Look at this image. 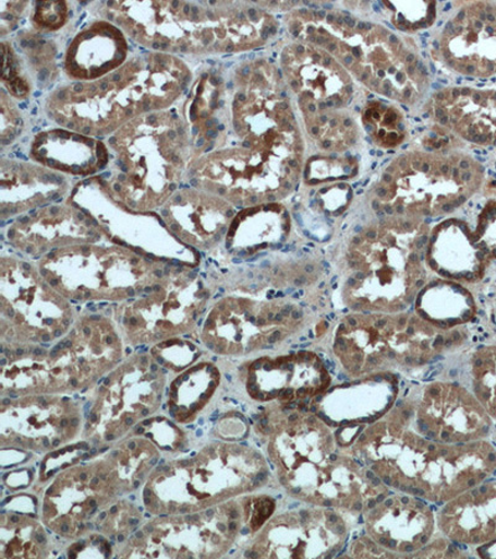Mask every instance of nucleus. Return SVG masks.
Instances as JSON below:
<instances>
[{
  "label": "nucleus",
  "instance_id": "16",
  "mask_svg": "<svg viewBox=\"0 0 496 559\" xmlns=\"http://www.w3.org/2000/svg\"><path fill=\"white\" fill-rule=\"evenodd\" d=\"M435 112L464 140L496 147V90H446L437 95Z\"/></svg>",
  "mask_w": 496,
  "mask_h": 559
},
{
  "label": "nucleus",
  "instance_id": "6",
  "mask_svg": "<svg viewBox=\"0 0 496 559\" xmlns=\"http://www.w3.org/2000/svg\"><path fill=\"white\" fill-rule=\"evenodd\" d=\"M399 404L411 427L437 443H471L493 430V419L480 401L456 382H430Z\"/></svg>",
  "mask_w": 496,
  "mask_h": 559
},
{
  "label": "nucleus",
  "instance_id": "25",
  "mask_svg": "<svg viewBox=\"0 0 496 559\" xmlns=\"http://www.w3.org/2000/svg\"><path fill=\"white\" fill-rule=\"evenodd\" d=\"M2 143L13 141L22 132L23 119L11 96L2 90Z\"/></svg>",
  "mask_w": 496,
  "mask_h": 559
},
{
  "label": "nucleus",
  "instance_id": "5",
  "mask_svg": "<svg viewBox=\"0 0 496 559\" xmlns=\"http://www.w3.org/2000/svg\"><path fill=\"white\" fill-rule=\"evenodd\" d=\"M484 168L463 153H404L374 187V210L387 218L426 221L452 213L480 191Z\"/></svg>",
  "mask_w": 496,
  "mask_h": 559
},
{
  "label": "nucleus",
  "instance_id": "10",
  "mask_svg": "<svg viewBox=\"0 0 496 559\" xmlns=\"http://www.w3.org/2000/svg\"><path fill=\"white\" fill-rule=\"evenodd\" d=\"M365 536L394 558L416 557L438 531L437 510L408 493H390L364 515Z\"/></svg>",
  "mask_w": 496,
  "mask_h": 559
},
{
  "label": "nucleus",
  "instance_id": "8",
  "mask_svg": "<svg viewBox=\"0 0 496 559\" xmlns=\"http://www.w3.org/2000/svg\"><path fill=\"white\" fill-rule=\"evenodd\" d=\"M282 64L303 115L340 111L351 102L350 72L327 50L310 43H294L282 53Z\"/></svg>",
  "mask_w": 496,
  "mask_h": 559
},
{
  "label": "nucleus",
  "instance_id": "24",
  "mask_svg": "<svg viewBox=\"0 0 496 559\" xmlns=\"http://www.w3.org/2000/svg\"><path fill=\"white\" fill-rule=\"evenodd\" d=\"M474 233L477 246L491 260H496V201L484 206Z\"/></svg>",
  "mask_w": 496,
  "mask_h": 559
},
{
  "label": "nucleus",
  "instance_id": "17",
  "mask_svg": "<svg viewBox=\"0 0 496 559\" xmlns=\"http://www.w3.org/2000/svg\"><path fill=\"white\" fill-rule=\"evenodd\" d=\"M414 312L441 330L461 329L477 312L474 296L461 283L444 277L427 282L414 301Z\"/></svg>",
  "mask_w": 496,
  "mask_h": 559
},
{
  "label": "nucleus",
  "instance_id": "3",
  "mask_svg": "<svg viewBox=\"0 0 496 559\" xmlns=\"http://www.w3.org/2000/svg\"><path fill=\"white\" fill-rule=\"evenodd\" d=\"M290 31L341 61L359 81L394 100L413 103L428 84V71L400 39L383 26L324 11H300Z\"/></svg>",
  "mask_w": 496,
  "mask_h": 559
},
{
  "label": "nucleus",
  "instance_id": "26",
  "mask_svg": "<svg viewBox=\"0 0 496 559\" xmlns=\"http://www.w3.org/2000/svg\"><path fill=\"white\" fill-rule=\"evenodd\" d=\"M349 556L354 558H394L384 548L377 546L374 540L368 537H360L354 539L349 546Z\"/></svg>",
  "mask_w": 496,
  "mask_h": 559
},
{
  "label": "nucleus",
  "instance_id": "11",
  "mask_svg": "<svg viewBox=\"0 0 496 559\" xmlns=\"http://www.w3.org/2000/svg\"><path fill=\"white\" fill-rule=\"evenodd\" d=\"M440 50L450 68L461 74H496V5H465L441 33Z\"/></svg>",
  "mask_w": 496,
  "mask_h": 559
},
{
  "label": "nucleus",
  "instance_id": "22",
  "mask_svg": "<svg viewBox=\"0 0 496 559\" xmlns=\"http://www.w3.org/2000/svg\"><path fill=\"white\" fill-rule=\"evenodd\" d=\"M3 50V72L2 83L8 88L9 94L16 98L28 97L33 90L32 81L26 76V72L22 67L20 57L12 47L11 43L2 41Z\"/></svg>",
  "mask_w": 496,
  "mask_h": 559
},
{
  "label": "nucleus",
  "instance_id": "7",
  "mask_svg": "<svg viewBox=\"0 0 496 559\" xmlns=\"http://www.w3.org/2000/svg\"><path fill=\"white\" fill-rule=\"evenodd\" d=\"M350 537L347 515L314 507L288 511L270 521L246 557L331 558Z\"/></svg>",
  "mask_w": 496,
  "mask_h": 559
},
{
  "label": "nucleus",
  "instance_id": "9",
  "mask_svg": "<svg viewBox=\"0 0 496 559\" xmlns=\"http://www.w3.org/2000/svg\"><path fill=\"white\" fill-rule=\"evenodd\" d=\"M331 374L315 352L302 349L277 358H259L250 367L247 391L259 402L297 405L330 390Z\"/></svg>",
  "mask_w": 496,
  "mask_h": 559
},
{
  "label": "nucleus",
  "instance_id": "4",
  "mask_svg": "<svg viewBox=\"0 0 496 559\" xmlns=\"http://www.w3.org/2000/svg\"><path fill=\"white\" fill-rule=\"evenodd\" d=\"M464 340L459 329L441 330L414 311L351 312L334 331L331 352L342 372L360 380L436 364Z\"/></svg>",
  "mask_w": 496,
  "mask_h": 559
},
{
  "label": "nucleus",
  "instance_id": "14",
  "mask_svg": "<svg viewBox=\"0 0 496 559\" xmlns=\"http://www.w3.org/2000/svg\"><path fill=\"white\" fill-rule=\"evenodd\" d=\"M491 261L463 221L448 219L430 231L426 263L440 277L457 283L481 282Z\"/></svg>",
  "mask_w": 496,
  "mask_h": 559
},
{
  "label": "nucleus",
  "instance_id": "21",
  "mask_svg": "<svg viewBox=\"0 0 496 559\" xmlns=\"http://www.w3.org/2000/svg\"><path fill=\"white\" fill-rule=\"evenodd\" d=\"M359 174V162L349 155H317L306 162L303 177L305 185L317 186L349 180Z\"/></svg>",
  "mask_w": 496,
  "mask_h": 559
},
{
  "label": "nucleus",
  "instance_id": "1",
  "mask_svg": "<svg viewBox=\"0 0 496 559\" xmlns=\"http://www.w3.org/2000/svg\"><path fill=\"white\" fill-rule=\"evenodd\" d=\"M351 452L390 490L441 507L496 473L488 440L441 444L411 427L399 404L360 431Z\"/></svg>",
  "mask_w": 496,
  "mask_h": 559
},
{
  "label": "nucleus",
  "instance_id": "18",
  "mask_svg": "<svg viewBox=\"0 0 496 559\" xmlns=\"http://www.w3.org/2000/svg\"><path fill=\"white\" fill-rule=\"evenodd\" d=\"M291 228V216L285 206L267 203L241 212L232 221L229 233L250 230L242 236L240 248L254 252L285 242L290 236Z\"/></svg>",
  "mask_w": 496,
  "mask_h": 559
},
{
  "label": "nucleus",
  "instance_id": "20",
  "mask_svg": "<svg viewBox=\"0 0 496 559\" xmlns=\"http://www.w3.org/2000/svg\"><path fill=\"white\" fill-rule=\"evenodd\" d=\"M472 393L486 413L496 420V346L476 348L471 357Z\"/></svg>",
  "mask_w": 496,
  "mask_h": 559
},
{
  "label": "nucleus",
  "instance_id": "12",
  "mask_svg": "<svg viewBox=\"0 0 496 559\" xmlns=\"http://www.w3.org/2000/svg\"><path fill=\"white\" fill-rule=\"evenodd\" d=\"M350 381L320 395L319 416L329 424L367 426L386 416L399 401V378L394 373Z\"/></svg>",
  "mask_w": 496,
  "mask_h": 559
},
{
  "label": "nucleus",
  "instance_id": "19",
  "mask_svg": "<svg viewBox=\"0 0 496 559\" xmlns=\"http://www.w3.org/2000/svg\"><path fill=\"white\" fill-rule=\"evenodd\" d=\"M363 123L370 139L385 150L401 146L408 136L401 110L386 102L368 103L364 108Z\"/></svg>",
  "mask_w": 496,
  "mask_h": 559
},
{
  "label": "nucleus",
  "instance_id": "15",
  "mask_svg": "<svg viewBox=\"0 0 496 559\" xmlns=\"http://www.w3.org/2000/svg\"><path fill=\"white\" fill-rule=\"evenodd\" d=\"M129 51L130 45L117 26L105 21L94 22L69 45L66 75L81 83H94L121 69Z\"/></svg>",
  "mask_w": 496,
  "mask_h": 559
},
{
  "label": "nucleus",
  "instance_id": "27",
  "mask_svg": "<svg viewBox=\"0 0 496 559\" xmlns=\"http://www.w3.org/2000/svg\"><path fill=\"white\" fill-rule=\"evenodd\" d=\"M495 443H496V430H495Z\"/></svg>",
  "mask_w": 496,
  "mask_h": 559
},
{
  "label": "nucleus",
  "instance_id": "23",
  "mask_svg": "<svg viewBox=\"0 0 496 559\" xmlns=\"http://www.w3.org/2000/svg\"><path fill=\"white\" fill-rule=\"evenodd\" d=\"M70 7L66 2L36 3L32 23L36 32L53 33L68 23Z\"/></svg>",
  "mask_w": 496,
  "mask_h": 559
},
{
  "label": "nucleus",
  "instance_id": "2",
  "mask_svg": "<svg viewBox=\"0 0 496 559\" xmlns=\"http://www.w3.org/2000/svg\"><path fill=\"white\" fill-rule=\"evenodd\" d=\"M425 222L386 218L350 242L341 300L353 312L409 311L427 284Z\"/></svg>",
  "mask_w": 496,
  "mask_h": 559
},
{
  "label": "nucleus",
  "instance_id": "13",
  "mask_svg": "<svg viewBox=\"0 0 496 559\" xmlns=\"http://www.w3.org/2000/svg\"><path fill=\"white\" fill-rule=\"evenodd\" d=\"M437 526L441 536L457 546L481 548L496 543V480L441 504Z\"/></svg>",
  "mask_w": 496,
  "mask_h": 559
}]
</instances>
